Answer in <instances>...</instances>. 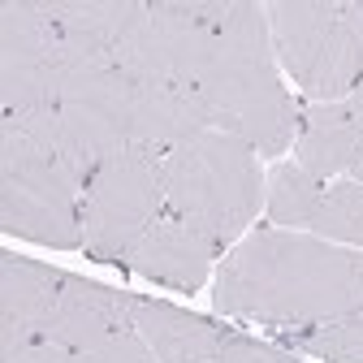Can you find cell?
Listing matches in <instances>:
<instances>
[{
    "mask_svg": "<svg viewBox=\"0 0 363 363\" xmlns=\"http://www.w3.org/2000/svg\"><path fill=\"white\" fill-rule=\"evenodd\" d=\"M212 303L286 333L363 315V251L290 230L247 234L225 255Z\"/></svg>",
    "mask_w": 363,
    "mask_h": 363,
    "instance_id": "obj_1",
    "label": "cell"
},
{
    "mask_svg": "<svg viewBox=\"0 0 363 363\" xmlns=\"http://www.w3.org/2000/svg\"><path fill=\"white\" fill-rule=\"evenodd\" d=\"M212 130L251 143L255 156H281L294 143L298 108L277 74V52L268 39V18L259 5L238 0L234 18L220 26L216 57L199 82Z\"/></svg>",
    "mask_w": 363,
    "mask_h": 363,
    "instance_id": "obj_2",
    "label": "cell"
},
{
    "mask_svg": "<svg viewBox=\"0 0 363 363\" xmlns=\"http://www.w3.org/2000/svg\"><path fill=\"white\" fill-rule=\"evenodd\" d=\"M164 212L199 230L216 251H230L264 208V173L251 143L208 130L160 156Z\"/></svg>",
    "mask_w": 363,
    "mask_h": 363,
    "instance_id": "obj_3",
    "label": "cell"
},
{
    "mask_svg": "<svg viewBox=\"0 0 363 363\" xmlns=\"http://www.w3.org/2000/svg\"><path fill=\"white\" fill-rule=\"evenodd\" d=\"M272 52L315 104H337L363 78V0L268 5Z\"/></svg>",
    "mask_w": 363,
    "mask_h": 363,
    "instance_id": "obj_4",
    "label": "cell"
},
{
    "mask_svg": "<svg viewBox=\"0 0 363 363\" xmlns=\"http://www.w3.org/2000/svg\"><path fill=\"white\" fill-rule=\"evenodd\" d=\"M160 216H164L160 156L130 147L125 156L108 160L82 191V251L100 264L125 268L134 242Z\"/></svg>",
    "mask_w": 363,
    "mask_h": 363,
    "instance_id": "obj_5",
    "label": "cell"
},
{
    "mask_svg": "<svg viewBox=\"0 0 363 363\" xmlns=\"http://www.w3.org/2000/svg\"><path fill=\"white\" fill-rule=\"evenodd\" d=\"M130 104L134 82L117 65L82 69L61 82V164L74 173L82 191L108 160L130 152Z\"/></svg>",
    "mask_w": 363,
    "mask_h": 363,
    "instance_id": "obj_6",
    "label": "cell"
},
{
    "mask_svg": "<svg viewBox=\"0 0 363 363\" xmlns=\"http://www.w3.org/2000/svg\"><path fill=\"white\" fill-rule=\"evenodd\" d=\"M220 30L191 18L186 0H152L113 52V65L143 86H191L199 91L212 57H216Z\"/></svg>",
    "mask_w": 363,
    "mask_h": 363,
    "instance_id": "obj_7",
    "label": "cell"
},
{
    "mask_svg": "<svg viewBox=\"0 0 363 363\" xmlns=\"http://www.w3.org/2000/svg\"><path fill=\"white\" fill-rule=\"evenodd\" d=\"M65 74V43L43 0H5L0 5V104L5 113L57 104Z\"/></svg>",
    "mask_w": 363,
    "mask_h": 363,
    "instance_id": "obj_8",
    "label": "cell"
},
{
    "mask_svg": "<svg viewBox=\"0 0 363 363\" xmlns=\"http://www.w3.org/2000/svg\"><path fill=\"white\" fill-rule=\"evenodd\" d=\"M0 225L43 247H82V186L61 160H5Z\"/></svg>",
    "mask_w": 363,
    "mask_h": 363,
    "instance_id": "obj_9",
    "label": "cell"
},
{
    "mask_svg": "<svg viewBox=\"0 0 363 363\" xmlns=\"http://www.w3.org/2000/svg\"><path fill=\"white\" fill-rule=\"evenodd\" d=\"M134 303L139 298L125 294V290H108V286H96L86 277H65L43 337L65 346V350H74V354L91 350L104 337H113V333L134 325Z\"/></svg>",
    "mask_w": 363,
    "mask_h": 363,
    "instance_id": "obj_10",
    "label": "cell"
},
{
    "mask_svg": "<svg viewBox=\"0 0 363 363\" xmlns=\"http://www.w3.org/2000/svg\"><path fill=\"white\" fill-rule=\"evenodd\" d=\"M61 281V272L39 259L0 255V354L43 337Z\"/></svg>",
    "mask_w": 363,
    "mask_h": 363,
    "instance_id": "obj_11",
    "label": "cell"
},
{
    "mask_svg": "<svg viewBox=\"0 0 363 363\" xmlns=\"http://www.w3.org/2000/svg\"><path fill=\"white\" fill-rule=\"evenodd\" d=\"M212 130L208 104L191 86H143L134 82V104H130V147L164 156L182 143L199 139Z\"/></svg>",
    "mask_w": 363,
    "mask_h": 363,
    "instance_id": "obj_12",
    "label": "cell"
},
{
    "mask_svg": "<svg viewBox=\"0 0 363 363\" xmlns=\"http://www.w3.org/2000/svg\"><path fill=\"white\" fill-rule=\"evenodd\" d=\"M216 255L220 251L199 230H191L186 220H177L173 212H164L152 230L134 242L125 268L139 272V277H147V281L173 286V290H199Z\"/></svg>",
    "mask_w": 363,
    "mask_h": 363,
    "instance_id": "obj_13",
    "label": "cell"
},
{
    "mask_svg": "<svg viewBox=\"0 0 363 363\" xmlns=\"http://www.w3.org/2000/svg\"><path fill=\"white\" fill-rule=\"evenodd\" d=\"M134 333L147 342V350L160 363H212L220 359L230 333L216 329L212 320L195 311H182L173 303H156V298H139L134 303Z\"/></svg>",
    "mask_w": 363,
    "mask_h": 363,
    "instance_id": "obj_14",
    "label": "cell"
},
{
    "mask_svg": "<svg viewBox=\"0 0 363 363\" xmlns=\"http://www.w3.org/2000/svg\"><path fill=\"white\" fill-rule=\"evenodd\" d=\"M298 169L315 177L350 173V164L363 152V117L337 100V104H307L298 117Z\"/></svg>",
    "mask_w": 363,
    "mask_h": 363,
    "instance_id": "obj_15",
    "label": "cell"
},
{
    "mask_svg": "<svg viewBox=\"0 0 363 363\" xmlns=\"http://www.w3.org/2000/svg\"><path fill=\"white\" fill-rule=\"evenodd\" d=\"M43 9L65 43L113 61L117 43L147 13V0H43Z\"/></svg>",
    "mask_w": 363,
    "mask_h": 363,
    "instance_id": "obj_16",
    "label": "cell"
},
{
    "mask_svg": "<svg viewBox=\"0 0 363 363\" xmlns=\"http://www.w3.org/2000/svg\"><path fill=\"white\" fill-rule=\"evenodd\" d=\"M5 160H61L57 104L22 108V113L0 117V164Z\"/></svg>",
    "mask_w": 363,
    "mask_h": 363,
    "instance_id": "obj_17",
    "label": "cell"
},
{
    "mask_svg": "<svg viewBox=\"0 0 363 363\" xmlns=\"http://www.w3.org/2000/svg\"><path fill=\"white\" fill-rule=\"evenodd\" d=\"M325 195V182L298 169V164H277L268 173V186H264V208L272 225H311L315 208H320Z\"/></svg>",
    "mask_w": 363,
    "mask_h": 363,
    "instance_id": "obj_18",
    "label": "cell"
},
{
    "mask_svg": "<svg viewBox=\"0 0 363 363\" xmlns=\"http://www.w3.org/2000/svg\"><path fill=\"white\" fill-rule=\"evenodd\" d=\"M315 238L363 247V186L359 182H325L320 208L311 216Z\"/></svg>",
    "mask_w": 363,
    "mask_h": 363,
    "instance_id": "obj_19",
    "label": "cell"
},
{
    "mask_svg": "<svg viewBox=\"0 0 363 363\" xmlns=\"http://www.w3.org/2000/svg\"><path fill=\"white\" fill-rule=\"evenodd\" d=\"M303 354H315L325 363H363V315H346V320L320 325V329H303L286 333Z\"/></svg>",
    "mask_w": 363,
    "mask_h": 363,
    "instance_id": "obj_20",
    "label": "cell"
},
{
    "mask_svg": "<svg viewBox=\"0 0 363 363\" xmlns=\"http://www.w3.org/2000/svg\"><path fill=\"white\" fill-rule=\"evenodd\" d=\"M78 363H160V359L147 350V342L134 329H121V333L104 337L100 346L78 350Z\"/></svg>",
    "mask_w": 363,
    "mask_h": 363,
    "instance_id": "obj_21",
    "label": "cell"
},
{
    "mask_svg": "<svg viewBox=\"0 0 363 363\" xmlns=\"http://www.w3.org/2000/svg\"><path fill=\"white\" fill-rule=\"evenodd\" d=\"M220 363H298V359L290 350H281V346L230 333V342H225V350H220Z\"/></svg>",
    "mask_w": 363,
    "mask_h": 363,
    "instance_id": "obj_22",
    "label": "cell"
},
{
    "mask_svg": "<svg viewBox=\"0 0 363 363\" xmlns=\"http://www.w3.org/2000/svg\"><path fill=\"white\" fill-rule=\"evenodd\" d=\"M0 363H78V354L57 346V342H48V337H35V342H26L18 350H5Z\"/></svg>",
    "mask_w": 363,
    "mask_h": 363,
    "instance_id": "obj_23",
    "label": "cell"
},
{
    "mask_svg": "<svg viewBox=\"0 0 363 363\" xmlns=\"http://www.w3.org/2000/svg\"><path fill=\"white\" fill-rule=\"evenodd\" d=\"M346 104H350V108H354V113L363 117V78H359V86L350 91V96H346Z\"/></svg>",
    "mask_w": 363,
    "mask_h": 363,
    "instance_id": "obj_24",
    "label": "cell"
},
{
    "mask_svg": "<svg viewBox=\"0 0 363 363\" xmlns=\"http://www.w3.org/2000/svg\"><path fill=\"white\" fill-rule=\"evenodd\" d=\"M350 182H359V186H363V152H359V160L350 164Z\"/></svg>",
    "mask_w": 363,
    "mask_h": 363,
    "instance_id": "obj_25",
    "label": "cell"
},
{
    "mask_svg": "<svg viewBox=\"0 0 363 363\" xmlns=\"http://www.w3.org/2000/svg\"><path fill=\"white\" fill-rule=\"evenodd\" d=\"M212 363H220V359H212Z\"/></svg>",
    "mask_w": 363,
    "mask_h": 363,
    "instance_id": "obj_26",
    "label": "cell"
}]
</instances>
